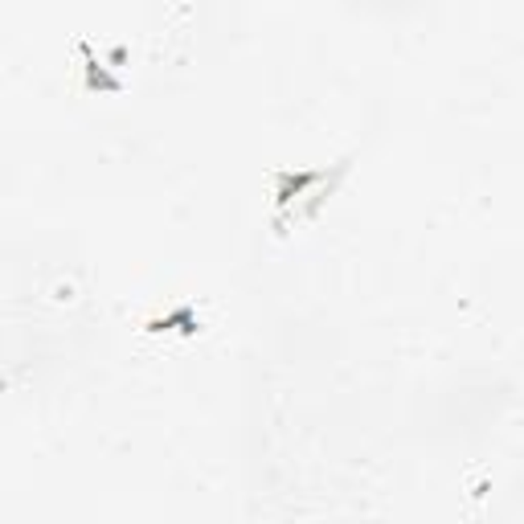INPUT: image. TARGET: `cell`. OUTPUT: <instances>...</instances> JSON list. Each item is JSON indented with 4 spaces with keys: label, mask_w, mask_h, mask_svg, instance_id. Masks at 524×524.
<instances>
[{
    "label": "cell",
    "mask_w": 524,
    "mask_h": 524,
    "mask_svg": "<svg viewBox=\"0 0 524 524\" xmlns=\"http://www.w3.org/2000/svg\"><path fill=\"white\" fill-rule=\"evenodd\" d=\"M148 332H181V336H197V332H201V320H197V311L189 308V303H181L173 316H165V320H148Z\"/></svg>",
    "instance_id": "obj_3"
},
{
    "label": "cell",
    "mask_w": 524,
    "mask_h": 524,
    "mask_svg": "<svg viewBox=\"0 0 524 524\" xmlns=\"http://www.w3.org/2000/svg\"><path fill=\"white\" fill-rule=\"evenodd\" d=\"M340 173H344V165H340L332 176H340ZM332 176L328 173H275V209L283 214V209L300 201L311 185H324V181H332Z\"/></svg>",
    "instance_id": "obj_1"
},
{
    "label": "cell",
    "mask_w": 524,
    "mask_h": 524,
    "mask_svg": "<svg viewBox=\"0 0 524 524\" xmlns=\"http://www.w3.org/2000/svg\"><path fill=\"white\" fill-rule=\"evenodd\" d=\"M82 66H87V90H103V95H119V90H123V82H119L115 74H107V70H103V62L95 58V49L87 46V41H82Z\"/></svg>",
    "instance_id": "obj_2"
}]
</instances>
